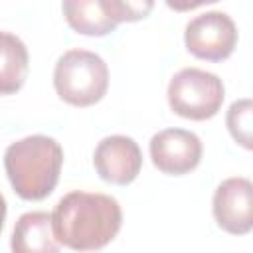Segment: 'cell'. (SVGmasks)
<instances>
[{
  "label": "cell",
  "instance_id": "1",
  "mask_svg": "<svg viewBox=\"0 0 253 253\" xmlns=\"http://www.w3.org/2000/svg\"><path fill=\"white\" fill-rule=\"evenodd\" d=\"M123 211L113 196L73 190L53 208L51 229L57 243L73 251H95L119 233Z\"/></svg>",
  "mask_w": 253,
  "mask_h": 253
},
{
  "label": "cell",
  "instance_id": "2",
  "mask_svg": "<svg viewBox=\"0 0 253 253\" xmlns=\"http://www.w3.org/2000/svg\"><path fill=\"white\" fill-rule=\"evenodd\" d=\"M63 150L45 134H32L12 142L4 152V168L14 192L24 200L47 198L61 172Z\"/></svg>",
  "mask_w": 253,
  "mask_h": 253
},
{
  "label": "cell",
  "instance_id": "7",
  "mask_svg": "<svg viewBox=\"0 0 253 253\" xmlns=\"http://www.w3.org/2000/svg\"><path fill=\"white\" fill-rule=\"evenodd\" d=\"M152 164L172 176H182L194 170L202 160V140L186 128H164L150 138Z\"/></svg>",
  "mask_w": 253,
  "mask_h": 253
},
{
  "label": "cell",
  "instance_id": "12",
  "mask_svg": "<svg viewBox=\"0 0 253 253\" xmlns=\"http://www.w3.org/2000/svg\"><path fill=\"white\" fill-rule=\"evenodd\" d=\"M227 128L235 142H239L243 148L251 150L253 138H251V126H253V103L251 99H239L233 101L227 109L225 117Z\"/></svg>",
  "mask_w": 253,
  "mask_h": 253
},
{
  "label": "cell",
  "instance_id": "8",
  "mask_svg": "<svg viewBox=\"0 0 253 253\" xmlns=\"http://www.w3.org/2000/svg\"><path fill=\"white\" fill-rule=\"evenodd\" d=\"M93 166L105 182L125 186L138 176L142 168V152L130 136L111 134L95 146Z\"/></svg>",
  "mask_w": 253,
  "mask_h": 253
},
{
  "label": "cell",
  "instance_id": "13",
  "mask_svg": "<svg viewBox=\"0 0 253 253\" xmlns=\"http://www.w3.org/2000/svg\"><path fill=\"white\" fill-rule=\"evenodd\" d=\"M113 20L119 22H136L140 18H146V14L152 10V2H125V0H107Z\"/></svg>",
  "mask_w": 253,
  "mask_h": 253
},
{
  "label": "cell",
  "instance_id": "6",
  "mask_svg": "<svg viewBox=\"0 0 253 253\" xmlns=\"http://www.w3.org/2000/svg\"><path fill=\"white\" fill-rule=\"evenodd\" d=\"M213 217L217 225L233 235H245L253 227V184L249 178L233 176L213 192Z\"/></svg>",
  "mask_w": 253,
  "mask_h": 253
},
{
  "label": "cell",
  "instance_id": "3",
  "mask_svg": "<svg viewBox=\"0 0 253 253\" xmlns=\"http://www.w3.org/2000/svg\"><path fill=\"white\" fill-rule=\"evenodd\" d=\"M53 87L57 95L75 107L99 103L109 87V67L105 59L89 49H67L53 67Z\"/></svg>",
  "mask_w": 253,
  "mask_h": 253
},
{
  "label": "cell",
  "instance_id": "14",
  "mask_svg": "<svg viewBox=\"0 0 253 253\" xmlns=\"http://www.w3.org/2000/svg\"><path fill=\"white\" fill-rule=\"evenodd\" d=\"M4 219H6V200H4V196L0 194V231H2V227H4Z\"/></svg>",
  "mask_w": 253,
  "mask_h": 253
},
{
  "label": "cell",
  "instance_id": "11",
  "mask_svg": "<svg viewBox=\"0 0 253 253\" xmlns=\"http://www.w3.org/2000/svg\"><path fill=\"white\" fill-rule=\"evenodd\" d=\"M30 55L26 43L10 34L0 32V95H12L22 89L28 77Z\"/></svg>",
  "mask_w": 253,
  "mask_h": 253
},
{
  "label": "cell",
  "instance_id": "5",
  "mask_svg": "<svg viewBox=\"0 0 253 253\" xmlns=\"http://www.w3.org/2000/svg\"><path fill=\"white\" fill-rule=\"evenodd\" d=\"M186 49L208 61L229 57L237 45V26L225 12L210 10L194 16L184 32Z\"/></svg>",
  "mask_w": 253,
  "mask_h": 253
},
{
  "label": "cell",
  "instance_id": "10",
  "mask_svg": "<svg viewBox=\"0 0 253 253\" xmlns=\"http://www.w3.org/2000/svg\"><path fill=\"white\" fill-rule=\"evenodd\" d=\"M61 10L67 24L85 36H105L117 28L107 0H65Z\"/></svg>",
  "mask_w": 253,
  "mask_h": 253
},
{
  "label": "cell",
  "instance_id": "9",
  "mask_svg": "<svg viewBox=\"0 0 253 253\" xmlns=\"http://www.w3.org/2000/svg\"><path fill=\"white\" fill-rule=\"evenodd\" d=\"M10 247L12 253H59V243L51 229V213H22L14 225Z\"/></svg>",
  "mask_w": 253,
  "mask_h": 253
},
{
  "label": "cell",
  "instance_id": "4",
  "mask_svg": "<svg viewBox=\"0 0 253 253\" xmlns=\"http://www.w3.org/2000/svg\"><path fill=\"white\" fill-rule=\"evenodd\" d=\"M225 97L221 79L200 67H184L168 83L170 109L192 121H206L217 115Z\"/></svg>",
  "mask_w": 253,
  "mask_h": 253
}]
</instances>
